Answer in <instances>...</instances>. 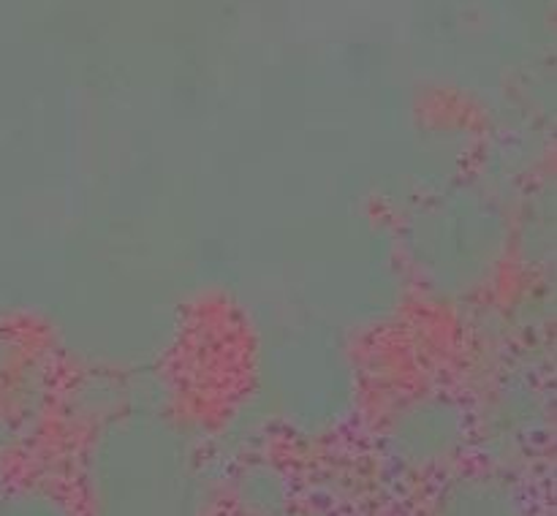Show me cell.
Segmentation results:
<instances>
[{
    "mask_svg": "<svg viewBox=\"0 0 557 516\" xmlns=\"http://www.w3.org/2000/svg\"><path fill=\"white\" fill-rule=\"evenodd\" d=\"M223 494L239 516H286L297 503V476L283 456L264 451L223 473Z\"/></svg>",
    "mask_w": 557,
    "mask_h": 516,
    "instance_id": "obj_9",
    "label": "cell"
},
{
    "mask_svg": "<svg viewBox=\"0 0 557 516\" xmlns=\"http://www.w3.org/2000/svg\"><path fill=\"white\" fill-rule=\"evenodd\" d=\"M373 449L392 476L438 481L476 454L473 400L438 380L406 386L379 411Z\"/></svg>",
    "mask_w": 557,
    "mask_h": 516,
    "instance_id": "obj_4",
    "label": "cell"
},
{
    "mask_svg": "<svg viewBox=\"0 0 557 516\" xmlns=\"http://www.w3.org/2000/svg\"><path fill=\"white\" fill-rule=\"evenodd\" d=\"M207 438H210L212 456L226 473L228 467L248 456L272 451L277 432L259 400L248 389H243L223 405L215 424L207 427Z\"/></svg>",
    "mask_w": 557,
    "mask_h": 516,
    "instance_id": "obj_11",
    "label": "cell"
},
{
    "mask_svg": "<svg viewBox=\"0 0 557 516\" xmlns=\"http://www.w3.org/2000/svg\"><path fill=\"white\" fill-rule=\"evenodd\" d=\"M511 234H515V269L528 280H549L557 253L555 177L539 174L511 199Z\"/></svg>",
    "mask_w": 557,
    "mask_h": 516,
    "instance_id": "obj_8",
    "label": "cell"
},
{
    "mask_svg": "<svg viewBox=\"0 0 557 516\" xmlns=\"http://www.w3.org/2000/svg\"><path fill=\"white\" fill-rule=\"evenodd\" d=\"M131 411V373L123 367L82 364L60 383L54 424L76 438L96 432L112 418Z\"/></svg>",
    "mask_w": 557,
    "mask_h": 516,
    "instance_id": "obj_7",
    "label": "cell"
},
{
    "mask_svg": "<svg viewBox=\"0 0 557 516\" xmlns=\"http://www.w3.org/2000/svg\"><path fill=\"white\" fill-rule=\"evenodd\" d=\"M5 487H9V478H5V465H3V462H0V498H3Z\"/></svg>",
    "mask_w": 557,
    "mask_h": 516,
    "instance_id": "obj_15",
    "label": "cell"
},
{
    "mask_svg": "<svg viewBox=\"0 0 557 516\" xmlns=\"http://www.w3.org/2000/svg\"><path fill=\"white\" fill-rule=\"evenodd\" d=\"M553 362H498L473 402L476 456L487 465L522 473L549 449L555 435Z\"/></svg>",
    "mask_w": 557,
    "mask_h": 516,
    "instance_id": "obj_5",
    "label": "cell"
},
{
    "mask_svg": "<svg viewBox=\"0 0 557 516\" xmlns=\"http://www.w3.org/2000/svg\"><path fill=\"white\" fill-rule=\"evenodd\" d=\"M286 516H332V514H321V511H297V508H294L292 514H286Z\"/></svg>",
    "mask_w": 557,
    "mask_h": 516,
    "instance_id": "obj_16",
    "label": "cell"
},
{
    "mask_svg": "<svg viewBox=\"0 0 557 516\" xmlns=\"http://www.w3.org/2000/svg\"><path fill=\"white\" fill-rule=\"evenodd\" d=\"M395 242L411 291L451 315L498 299L517 272L511 199L479 174L417 196L397 221Z\"/></svg>",
    "mask_w": 557,
    "mask_h": 516,
    "instance_id": "obj_2",
    "label": "cell"
},
{
    "mask_svg": "<svg viewBox=\"0 0 557 516\" xmlns=\"http://www.w3.org/2000/svg\"><path fill=\"white\" fill-rule=\"evenodd\" d=\"M76 483L85 516H212L223 467L190 413L125 411L79 438Z\"/></svg>",
    "mask_w": 557,
    "mask_h": 516,
    "instance_id": "obj_1",
    "label": "cell"
},
{
    "mask_svg": "<svg viewBox=\"0 0 557 516\" xmlns=\"http://www.w3.org/2000/svg\"><path fill=\"white\" fill-rule=\"evenodd\" d=\"M25 351H27V342L22 340L11 326L0 324V397H3L14 369L20 367Z\"/></svg>",
    "mask_w": 557,
    "mask_h": 516,
    "instance_id": "obj_13",
    "label": "cell"
},
{
    "mask_svg": "<svg viewBox=\"0 0 557 516\" xmlns=\"http://www.w3.org/2000/svg\"><path fill=\"white\" fill-rule=\"evenodd\" d=\"M30 443H36V440H33L30 435L11 418V413L0 405V462L5 465L11 456L22 454Z\"/></svg>",
    "mask_w": 557,
    "mask_h": 516,
    "instance_id": "obj_14",
    "label": "cell"
},
{
    "mask_svg": "<svg viewBox=\"0 0 557 516\" xmlns=\"http://www.w3.org/2000/svg\"><path fill=\"white\" fill-rule=\"evenodd\" d=\"M0 516H85V511L79 500L52 478H25L5 487Z\"/></svg>",
    "mask_w": 557,
    "mask_h": 516,
    "instance_id": "obj_12",
    "label": "cell"
},
{
    "mask_svg": "<svg viewBox=\"0 0 557 516\" xmlns=\"http://www.w3.org/2000/svg\"><path fill=\"white\" fill-rule=\"evenodd\" d=\"M428 516H531V492L522 473L466 462L435 481Z\"/></svg>",
    "mask_w": 557,
    "mask_h": 516,
    "instance_id": "obj_6",
    "label": "cell"
},
{
    "mask_svg": "<svg viewBox=\"0 0 557 516\" xmlns=\"http://www.w3.org/2000/svg\"><path fill=\"white\" fill-rule=\"evenodd\" d=\"M60 383H63V375H60L58 362L49 353L27 348L0 397V405L33 440H38V435L49 424H54V416H58Z\"/></svg>",
    "mask_w": 557,
    "mask_h": 516,
    "instance_id": "obj_10",
    "label": "cell"
},
{
    "mask_svg": "<svg viewBox=\"0 0 557 516\" xmlns=\"http://www.w3.org/2000/svg\"><path fill=\"white\" fill-rule=\"evenodd\" d=\"M250 380L277 440L332 445L368 407V367L351 335L315 315H270L250 340Z\"/></svg>",
    "mask_w": 557,
    "mask_h": 516,
    "instance_id": "obj_3",
    "label": "cell"
}]
</instances>
